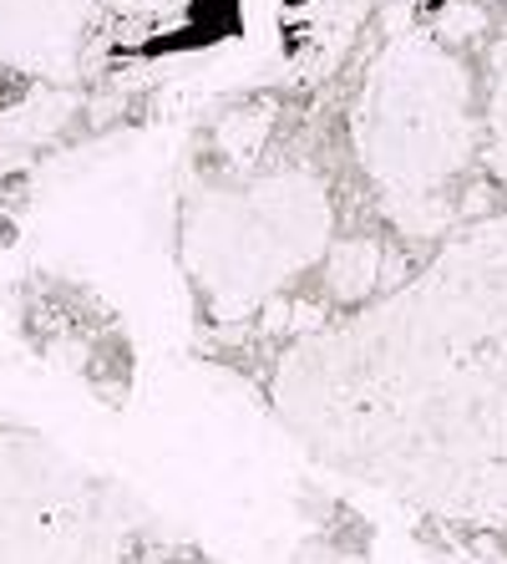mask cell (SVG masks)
Here are the masks:
<instances>
[{"instance_id": "1", "label": "cell", "mask_w": 507, "mask_h": 564, "mask_svg": "<svg viewBox=\"0 0 507 564\" xmlns=\"http://www.w3.org/2000/svg\"><path fill=\"white\" fill-rule=\"evenodd\" d=\"M260 387L320 463L507 564V214L264 346Z\"/></svg>"}, {"instance_id": "2", "label": "cell", "mask_w": 507, "mask_h": 564, "mask_svg": "<svg viewBox=\"0 0 507 564\" xmlns=\"http://www.w3.org/2000/svg\"><path fill=\"white\" fill-rule=\"evenodd\" d=\"M289 564H381L371 554V544H355L351 534H340V529H320V534L299 539Z\"/></svg>"}]
</instances>
